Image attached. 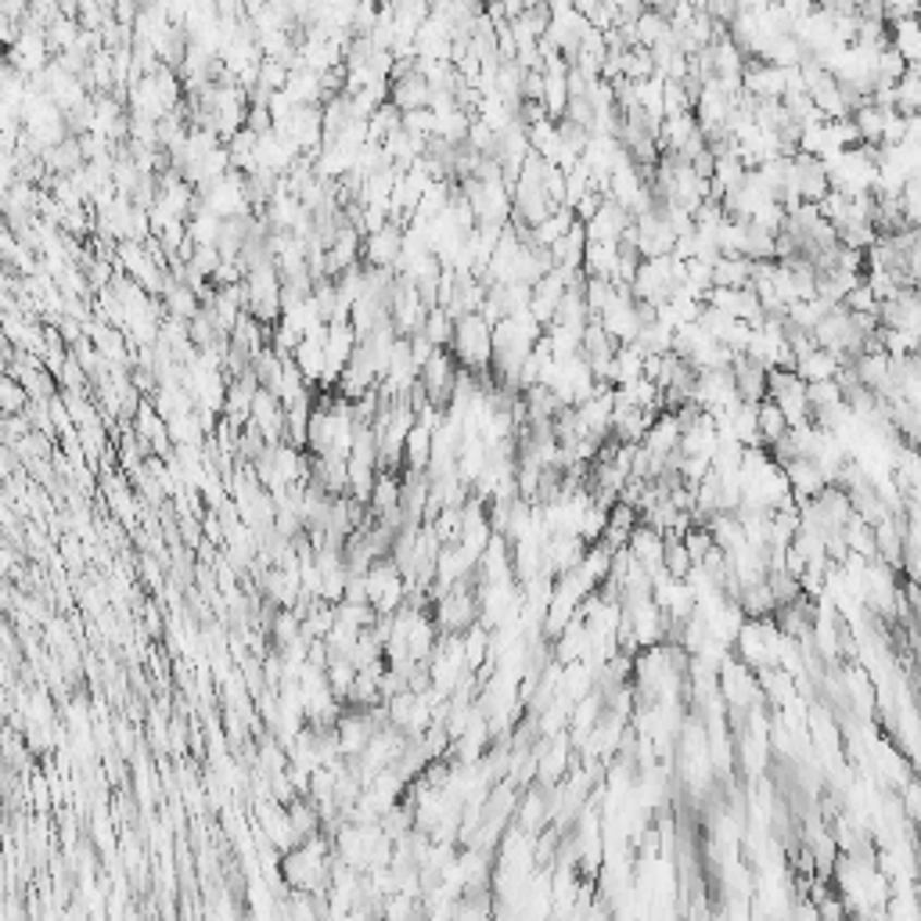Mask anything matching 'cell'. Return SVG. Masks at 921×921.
Wrapping results in <instances>:
<instances>
[{
    "mask_svg": "<svg viewBox=\"0 0 921 921\" xmlns=\"http://www.w3.org/2000/svg\"><path fill=\"white\" fill-rule=\"evenodd\" d=\"M220 231H223V220L217 217V212H209V209H202L198 217L187 220V238H192L195 249H198V245H217Z\"/></svg>",
    "mask_w": 921,
    "mask_h": 921,
    "instance_id": "10",
    "label": "cell"
},
{
    "mask_svg": "<svg viewBox=\"0 0 921 921\" xmlns=\"http://www.w3.org/2000/svg\"><path fill=\"white\" fill-rule=\"evenodd\" d=\"M389 101H393L400 112L429 109V105H432V87H429V79H425L415 69V73H407V76H400V79L389 84Z\"/></svg>",
    "mask_w": 921,
    "mask_h": 921,
    "instance_id": "4",
    "label": "cell"
},
{
    "mask_svg": "<svg viewBox=\"0 0 921 921\" xmlns=\"http://www.w3.org/2000/svg\"><path fill=\"white\" fill-rule=\"evenodd\" d=\"M641 526V515L634 512L630 504H616L609 512V526H605V537H601V544H609L612 551H623L630 544L634 529Z\"/></svg>",
    "mask_w": 921,
    "mask_h": 921,
    "instance_id": "7",
    "label": "cell"
},
{
    "mask_svg": "<svg viewBox=\"0 0 921 921\" xmlns=\"http://www.w3.org/2000/svg\"><path fill=\"white\" fill-rule=\"evenodd\" d=\"M425 335L435 342V349H451V339H454V317L443 310V306H435L429 314V321L421 328Z\"/></svg>",
    "mask_w": 921,
    "mask_h": 921,
    "instance_id": "11",
    "label": "cell"
},
{
    "mask_svg": "<svg viewBox=\"0 0 921 921\" xmlns=\"http://www.w3.org/2000/svg\"><path fill=\"white\" fill-rule=\"evenodd\" d=\"M0 404H4V418H8V415H26V407L33 404V400H29L26 389L15 382V378L4 374L0 378Z\"/></svg>",
    "mask_w": 921,
    "mask_h": 921,
    "instance_id": "12",
    "label": "cell"
},
{
    "mask_svg": "<svg viewBox=\"0 0 921 921\" xmlns=\"http://www.w3.org/2000/svg\"><path fill=\"white\" fill-rule=\"evenodd\" d=\"M752 285V259L724 256L713 267V288H749Z\"/></svg>",
    "mask_w": 921,
    "mask_h": 921,
    "instance_id": "8",
    "label": "cell"
},
{
    "mask_svg": "<svg viewBox=\"0 0 921 921\" xmlns=\"http://www.w3.org/2000/svg\"><path fill=\"white\" fill-rule=\"evenodd\" d=\"M838 371H843V360H838L835 353L821 349V346L813 349V353H807V357L796 364V374H799L807 385H813V382H835Z\"/></svg>",
    "mask_w": 921,
    "mask_h": 921,
    "instance_id": "6",
    "label": "cell"
},
{
    "mask_svg": "<svg viewBox=\"0 0 921 921\" xmlns=\"http://www.w3.org/2000/svg\"><path fill=\"white\" fill-rule=\"evenodd\" d=\"M400 256H404V228H396V223H385L382 231H374L364 238V263L368 267H393L396 270Z\"/></svg>",
    "mask_w": 921,
    "mask_h": 921,
    "instance_id": "3",
    "label": "cell"
},
{
    "mask_svg": "<svg viewBox=\"0 0 921 921\" xmlns=\"http://www.w3.org/2000/svg\"><path fill=\"white\" fill-rule=\"evenodd\" d=\"M788 432H793V425H788L785 410L766 396L760 404V443H763V451H771L774 443H782Z\"/></svg>",
    "mask_w": 921,
    "mask_h": 921,
    "instance_id": "9",
    "label": "cell"
},
{
    "mask_svg": "<svg viewBox=\"0 0 921 921\" xmlns=\"http://www.w3.org/2000/svg\"><path fill=\"white\" fill-rule=\"evenodd\" d=\"M843 306H846L849 314H879L882 310L879 299H875V292L868 288V281H860V285L843 299Z\"/></svg>",
    "mask_w": 921,
    "mask_h": 921,
    "instance_id": "13",
    "label": "cell"
},
{
    "mask_svg": "<svg viewBox=\"0 0 921 921\" xmlns=\"http://www.w3.org/2000/svg\"><path fill=\"white\" fill-rule=\"evenodd\" d=\"M451 353L457 357V364L479 378H493V328L482 321L479 314L457 317L454 321V339H451Z\"/></svg>",
    "mask_w": 921,
    "mask_h": 921,
    "instance_id": "1",
    "label": "cell"
},
{
    "mask_svg": "<svg viewBox=\"0 0 921 921\" xmlns=\"http://www.w3.org/2000/svg\"><path fill=\"white\" fill-rule=\"evenodd\" d=\"M680 421H677V415H673V410H663V415L655 418V425L652 429H648V435H644V446L648 451H652L655 457H663V461H670L673 454L680 451Z\"/></svg>",
    "mask_w": 921,
    "mask_h": 921,
    "instance_id": "5",
    "label": "cell"
},
{
    "mask_svg": "<svg viewBox=\"0 0 921 921\" xmlns=\"http://www.w3.org/2000/svg\"><path fill=\"white\" fill-rule=\"evenodd\" d=\"M766 374H771V368H763L760 360H752V357H746V353H738L735 368H730V378H735V389H738L741 404H763V400L771 396V382H766Z\"/></svg>",
    "mask_w": 921,
    "mask_h": 921,
    "instance_id": "2",
    "label": "cell"
}]
</instances>
